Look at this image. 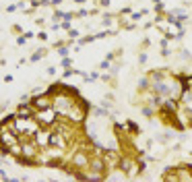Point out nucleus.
I'll list each match as a JSON object with an SVG mask.
<instances>
[{
  "label": "nucleus",
  "mask_w": 192,
  "mask_h": 182,
  "mask_svg": "<svg viewBox=\"0 0 192 182\" xmlns=\"http://www.w3.org/2000/svg\"><path fill=\"white\" fill-rule=\"evenodd\" d=\"M87 114H89V103H85L81 97H78V99L74 101V106L68 110L62 118H66L68 122H72V124H83L85 118H87Z\"/></svg>",
  "instance_id": "f257e3e1"
},
{
  "label": "nucleus",
  "mask_w": 192,
  "mask_h": 182,
  "mask_svg": "<svg viewBox=\"0 0 192 182\" xmlns=\"http://www.w3.org/2000/svg\"><path fill=\"white\" fill-rule=\"evenodd\" d=\"M35 120H37L41 126L52 128V126L60 120V114H58V110L52 106V108H46V110H37V112H35Z\"/></svg>",
  "instance_id": "f03ea898"
},
{
  "label": "nucleus",
  "mask_w": 192,
  "mask_h": 182,
  "mask_svg": "<svg viewBox=\"0 0 192 182\" xmlns=\"http://www.w3.org/2000/svg\"><path fill=\"white\" fill-rule=\"evenodd\" d=\"M176 120H178V131L192 128V108L186 106V103H180V108L176 112Z\"/></svg>",
  "instance_id": "7ed1b4c3"
},
{
  "label": "nucleus",
  "mask_w": 192,
  "mask_h": 182,
  "mask_svg": "<svg viewBox=\"0 0 192 182\" xmlns=\"http://www.w3.org/2000/svg\"><path fill=\"white\" fill-rule=\"evenodd\" d=\"M31 103L35 106V110H46L54 106V91L48 89L46 93H39V95H31Z\"/></svg>",
  "instance_id": "20e7f679"
},
{
  "label": "nucleus",
  "mask_w": 192,
  "mask_h": 182,
  "mask_svg": "<svg viewBox=\"0 0 192 182\" xmlns=\"http://www.w3.org/2000/svg\"><path fill=\"white\" fill-rule=\"evenodd\" d=\"M35 143H37L39 147H48V145H52V128L41 126L39 131H37V135H35Z\"/></svg>",
  "instance_id": "39448f33"
},
{
  "label": "nucleus",
  "mask_w": 192,
  "mask_h": 182,
  "mask_svg": "<svg viewBox=\"0 0 192 182\" xmlns=\"http://www.w3.org/2000/svg\"><path fill=\"white\" fill-rule=\"evenodd\" d=\"M35 112H37L35 106H33L31 101H27V103H19L15 114H17V116H21V118H35Z\"/></svg>",
  "instance_id": "423d86ee"
},
{
  "label": "nucleus",
  "mask_w": 192,
  "mask_h": 182,
  "mask_svg": "<svg viewBox=\"0 0 192 182\" xmlns=\"http://www.w3.org/2000/svg\"><path fill=\"white\" fill-rule=\"evenodd\" d=\"M46 54H48V50H46V48H37V50H33V54L29 56V60H31V62H37V60H41Z\"/></svg>",
  "instance_id": "0eeeda50"
},
{
  "label": "nucleus",
  "mask_w": 192,
  "mask_h": 182,
  "mask_svg": "<svg viewBox=\"0 0 192 182\" xmlns=\"http://www.w3.org/2000/svg\"><path fill=\"white\" fill-rule=\"evenodd\" d=\"M180 60H182V62H186V64H192V56L188 54L186 50H180Z\"/></svg>",
  "instance_id": "6e6552de"
},
{
  "label": "nucleus",
  "mask_w": 192,
  "mask_h": 182,
  "mask_svg": "<svg viewBox=\"0 0 192 182\" xmlns=\"http://www.w3.org/2000/svg\"><path fill=\"white\" fill-rule=\"evenodd\" d=\"M110 64H112V60H110V58H106L103 62H99V71H108Z\"/></svg>",
  "instance_id": "1a4fd4ad"
},
{
  "label": "nucleus",
  "mask_w": 192,
  "mask_h": 182,
  "mask_svg": "<svg viewBox=\"0 0 192 182\" xmlns=\"http://www.w3.org/2000/svg\"><path fill=\"white\" fill-rule=\"evenodd\" d=\"M147 58H149V56H147V52H141V54H138V64H145Z\"/></svg>",
  "instance_id": "9d476101"
},
{
  "label": "nucleus",
  "mask_w": 192,
  "mask_h": 182,
  "mask_svg": "<svg viewBox=\"0 0 192 182\" xmlns=\"http://www.w3.org/2000/svg\"><path fill=\"white\" fill-rule=\"evenodd\" d=\"M68 37H70V39H78V29H70V31H68Z\"/></svg>",
  "instance_id": "9b49d317"
},
{
  "label": "nucleus",
  "mask_w": 192,
  "mask_h": 182,
  "mask_svg": "<svg viewBox=\"0 0 192 182\" xmlns=\"http://www.w3.org/2000/svg\"><path fill=\"white\" fill-rule=\"evenodd\" d=\"M70 64H72V60L68 58V56H64V58H62V66H70Z\"/></svg>",
  "instance_id": "f8f14e48"
},
{
  "label": "nucleus",
  "mask_w": 192,
  "mask_h": 182,
  "mask_svg": "<svg viewBox=\"0 0 192 182\" xmlns=\"http://www.w3.org/2000/svg\"><path fill=\"white\" fill-rule=\"evenodd\" d=\"M37 37H39L41 41H46V39H48V33H46V31H39V33H37Z\"/></svg>",
  "instance_id": "ddd939ff"
},
{
  "label": "nucleus",
  "mask_w": 192,
  "mask_h": 182,
  "mask_svg": "<svg viewBox=\"0 0 192 182\" xmlns=\"http://www.w3.org/2000/svg\"><path fill=\"white\" fill-rule=\"evenodd\" d=\"M48 75L54 77V75H56V68H54V66H48Z\"/></svg>",
  "instance_id": "4468645a"
},
{
  "label": "nucleus",
  "mask_w": 192,
  "mask_h": 182,
  "mask_svg": "<svg viewBox=\"0 0 192 182\" xmlns=\"http://www.w3.org/2000/svg\"><path fill=\"white\" fill-rule=\"evenodd\" d=\"M50 4L52 6H60V4H62V0H50Z\"/></svg>",
  "instance_id": "2eb2a0df"
},
{
  "label": "nucleus",
  "mask_w": 192,
  "mask_h": 182,
  "mask_svg": "<svg viewBox=\"0 0 192 182\" xmlns=\"http://www.w3.org/2000/svg\"><path fill=\"white\" fill-rule=\"evenodd\" d=\"M4 83H13V75H4Z\"/></svg>",
  "instance_id": "dca6fc26"
}]
</instances>
